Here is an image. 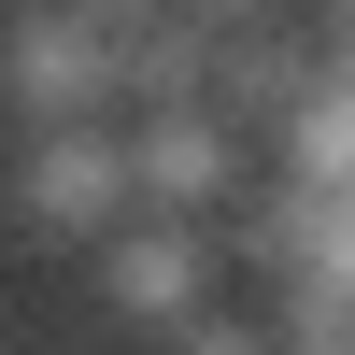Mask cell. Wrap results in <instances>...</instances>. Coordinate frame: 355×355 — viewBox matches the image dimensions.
Wrapping results in <instances>:
<instances>
[{"mask_svg":"<svg viewBox=\"0 0 355 355\" xmlns=\"http://www.w3.org/2000/svg\"><path fill=\"white\" fill-rule=\"evenodd\" d=\"M142 355H284V341H270L256 299H227V313H199V327H171V341H142Z\"/></svg>","mask_w":355,"mask_h":355,"instance_id":"5","label":"cell"},{"mask_svg":"<svg viewBox=\"0 0 355 355\" xmlns=\"http://www.w3.org/2000/svg\"><path fill=\"white\" fill-rule=\"evenodd\" d=\"M227 284H242V242H227V227H171V214L114 227V242L85 256V299L128 341H171V327H199V313H227Z\"/></svg>","mask_w":355,"mask_h":355,"instance_id":"1","label":"cell"},{"mask_svg":"<svg viewBox=\"0 0 355 355\" xmlns=\"http://www.w3.org/2000/svg\"><path fill=\"white\" fill-rule=\"evenodd\" d=\"M128 171H142V214L227 227L256 185H270V142H256L227 100H185V114H128Z\"/></svg>","mask_w":355,"mask_h":355,"instance_id":"2","label":"cell"},{"mask_svg":"<svg viewBox=\"0 0 355 355\" xmlns=\"http://www.w3.org/2000/svg\"><path fill=\"white\" fill-rule=\"evenodd\" d=\"M71 15H100V28H157V15H185V0H71Z\"/></svg>","mask_w":355,"mask_h":355,"instance_id":"7","label":"cell"},{"mask_svg":"<svg viewBox=\"0 0 355 355\" xmlns=\"http://www.w3.org/2000/svg\"><path fill=\"white\" fill-rule=\"evenodd\" d=\"M15 128H128V28L28 0L15 15Z\"/></svg>","mask_w":355,"mask_h":355,"instance_id":"4","label":"cell"},{"mask_svg":"<svg viewBox=\"0 0 355 355\" xmlns=\"http://www.w3.org/2000/svg\"><path fill=\"white\" fill-rule=\"evenodd\" d=\"M185 15H199V28H284L299 0H185Z\"/></svg>","mask_w":355,"mask_h":355,"instance_id":"6","label":"cell"},{"mask_svg":"<svg viewBox=\"0 0 355 355\" xmlns=\"http://www.w3.org/2000/svg\"><path fill=\"white\" fill-rule=\"evenodd\" d=\"M15 214H28V242H71V256H100L114 227H142L128 128H28L15 142Z\"/></svg>","mask_w":355,"mask_h":355,"instance_id":"3","label":"cell"}]
</instances>
